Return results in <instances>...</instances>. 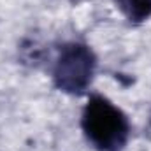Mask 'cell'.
Returning a JSON list of instances; mask_svg holds the SVG:
<instances>
[{
    "label": "cell",
    "mask_w": 151,
    "mask_h": 151,
    "mask_svg": "<svg viewBox=\"0 0 151 151\" xmlns=\"http://www.w3.org/2000/svg\"><path fill=\"white\" fill-rule=\"evenodd\" d=\"M81 130L95 151H123L130 139V119L111 99L91 93L81 113Z\"/></svg>",
    "instance_id": "cell-1"
},
{
    "label": "cell",
    "mask_w": 151,
    "mask_h": 151,
    "mask_svg": "<svg viewBox=\"0 0 151 151\" xmlns=\"http://www.w3.org/2000/svg\"><path fill=\"white\" fill-rule=\"evenodd\" d=\"M114 4L130 25H142L151 18V0H114Z\"/></svg>",
    "instance_id": "cell-3"
},
{
    "label": "cell",
    "mask_w": 151,
    "mask_h": 151,
    "mask_svg": "<svg viewBox=\"0 0 151 151\" xmlns=\"http://www.w3.org/2000/svg\"><path fill=\"white\" fill-rule=\"evenodd\" d=\"M97 55L95 51L79 40L63 42L51 67V79L56 90L67 95H84L97 74Z\"/></svg>",
    "instance_id": "cell-2"
}]
</instances>
